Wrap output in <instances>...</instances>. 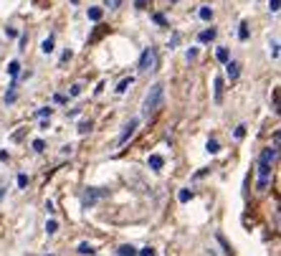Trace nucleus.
Masks as SVG:
<instances>
[{"label":"nucleus","mask_w":281,"mask_h":256,"mask_svg":"<svg viewBox=\"0 0 281 256\" xmlns=\"http://www.w3.org/2000/svg\"><path fill=\"white\" fill-rule=\"evenodd\" d=\"M276 160V147H268L258 157V190H266L271 183V165Z\"/></svg>","instance_id":"nucleus-1"},{"label":"nucleus","mask_w":281,"mask_h":256,"mask_svg":"<svg viewBox=\"0 0 281 256\" xmlns=\"http://www.w3.org/2000/svg\"><path fill=\"white\" fill-rule=\"evenodd\" d=\"M162 102H165V87H162V84H155V87L147 92L145 102H142V117H152V114L162 107Z\"/></svg>","instance_id":"nucleus-2"},{"label":"nucleus","mask_w":281,"mask_h":256,"mask_svg":"<svg viewBox=\"0 0 281 256\" xmlns=\"http://www.w3.org/2000/svg\"><path fill=\"white\" fill-rule=\"evenodd\" d=\"M155 66H157V51L150 46L139 56V71H155Z\"/></svg>","instance_id":"nucleus-3"},{"label":"nucleus","mask_w":281,"mask_h":256,"mask_svg":"<svg viewBox=\"0 0 281 256\" xmlns=\"http://www.w3.org/2000/svg\"><path fill=\"white\" fill-rule=\"evenodd\" d=\"M137 127H139V119H137V117H134V119H129V122L124 124V130H122V135H119V140H117V145H119V147H122V145H127V142H129V137L137 132Z\"/></svg>","instance_id":"nucleus-4"},{"label":"nucleus","mask_w":281,"mask_h":256,"mask_svg":"<svg viewBox=\"0 0 281 256\" xmlns=\"http://www.w3.org/2000/svg\"><path fill=\"white\" fill-rule=\"evenodd\" d=\"M104 195V190H99V188H89L86 193H84V198H81V203H84V208H89V205H94L99 198Z\"/></svg>","instance_id":"nucleus-5"},{"label":"nucleus","mask_w":281,"mask_h":256,"mask_svg":"<svg viewBox=\"0 0 281 256\" xmlns=\"http://www.w3.org/2000/svg\"><path fill=\"white\" fill-rule=\"evenodd\" d=\"M225 74H228L230 81H236L241 76V64L238 61H225Z\"/></svg>","instance_id":"nucleus-6"},{"label":"nucleus","mask_w":281,"mask_h":256,"mask_svg":"<svg viewBox=\"0 0 281 256\" xmlns=\"http://www.w3.org/2000/svg\"><path fill=\"white\" fill-rule=\"evenodd\" d=\"M215 33H218L215 28H205V31H200V36H198V41H200V44H210V41L215 38Z\"/></svg>","instance_id":"nucleus-7"},{"label":"nucleus","mask_w":281,"mask_h":256,"mask_svg":"<svg viewBox=\"0 0 281 256\" xmlns=\"http://www.w3.org/2000/svg\"><path fill=\"white\" fill-rule=\"evenodd\" d=\"M117 256H137V248H134L132 243H122V246L117 248Z\"/></svg>","instance_id":"nucleus-8"},{"label":"nucleus","mask_w":281,"mask_h":256,"mask_svg":"<svg viewBox=\"0 0 281 256\" xmlns=\"http://www.w3.org/2000/svg\"><path fill=\"white\" fill-rule=\"evenodd\" d=\"M150 167L152 170H162V165H165V160H162V155H150Z\"/></svg>","instance_id":"nucleus-9"},{"label":"nucleus","mask_w":281,"mask_h":256,"mask_svg":"<svg viewBox=\"0 0 281 256\" xmlns=\"http://www.w3.org/2000/svg\"><path fill=\"white\" fill-rule=\"evenodd\" d=\"M76 251H79L81 256H94V253H97V251H94V246H91V243H86V241H84V243H79V248H76Z\"/></svg>","instance_id":"nucleus-10"},{"label":"nucleus","mask_w":281,"mask_h":256,"mask_svg":"<svg viewBox=\"0 0 281 256\" xmlns=\"http://www.w3.org/2000/svg\"><path fill=\"white\" fill-rule=\"evenodd\" d=\"M215 102H223V79L220 76H215Z\"/></svg>","instance_id":"nucleus-11"},{"label":"nucleus","mask_w":281,"mask_h":256,"mask_svg":"<svg viewBox=\"0 0 281 256\" xmlns=\"http://www.w3.org/2000/svg\"><path fill=\"white\" fill-rule=\"evenodd\" d=\"M198 16H200V21H213V8L203 6V8L198 11Z\"/></svg>","instance_id":"nucleus-12"},{"label":"nucleus","mask_w":281,"mask_h":256,"mask_svg":"<svg viewBox=\"0 0 281 256\" xmlns=\"http://www.w3.org/2000/svg\"><path fill=\"white\" fill-rule=\"evenodd\" d=\"M41 51H43L46 56H49V54H54V36H49V38L41 44Z\"/></svg>","instance_id":"nucleus-13"},{"label":"nucleus","mask_w":281,"mask_h":256,"mask_svg":"<svg viewBox=\"0 0 281 256\" xmlns=\"http://www.w3.org/2000/svg\"><path fill=\"white\" fill-rule=\"evenodd\" d=\"M132 84H134V79H132V76H129V79H122V81H119V87H117V94H124Z\"/></svg>","instance_id":"nucleus-14"},{"label":"nucleus","mask_w":281,"mask_h":256,"mask_svg":"<svg viewBox=\"0 0 281 256\" xmlns=\"http://www.w3.org/2000/svg\"><path fill=\"white\" fill-rule=\"evenodd\" d=\"M8 74L16 79V76L21 74V61H11V64H8Z\"/></svg>","instance_id":"nucleus-15"},{"label":"nucleus","mask_w":281,"mask_h":256,"mask_svg":"<svg viewBox=\"0 0 281 256\" xmlns=\"http://www.w3.org/2000/svg\"><path fill=\"white\" fill-rule=\"evenodd\" d=\"M51 114H54V109H51V107H41V109L36 112V117H38V119H51Z\"/></svg>","instance_id":"nucleus-16"},{"label":"nucleus","mask_w":281,"mask_h":256,"mask_svg":"<svg viewBox=\"0 0 281 256\" xmlns=\"http://www.w3.org/2000/svg\"><path fill=\"white\" fill-rule=\"evenodd\" d=\"M205 150H208L210 155H215V152H220V145H218V140H208V145H205Z\"/></svg>","instance_id":"nucleus-17"},{"label":"nucleus","mask_w":281,"mask_h":256,"mask_svg":"<svg viewBox=\"0 0 281 256\" xmlns=\"http://www.w3.org/2000/svg\"><path fill=\"white\" fill-rule=\"evenodd\" d=\"M190 198H193V190H188V188H182V190L177 193V200H180V203H188Z\"/></svg>","instance_id":"nucleus-18"},{"label":"nucleus","mask_w":281,"mask_h":256,"mask_svg":"<svg viewBox=\"0 0 281 256\" xmlns=\"http://www.w3.org/2000/svg\"><path fill=\"white\" fill-rule=\"evenodd\" d=\"M102 8H89V21H102Z\"/></svg>","instance_id":"nucleus-19"},{"label":"nucleus","mask_w":281,"mask_h":256,"mask_svg":"<svg viewBox=\"0 0 281 256\" xmlns=\"http://www.w3.org/2000/svg\"><path fill=\"white\" fill-rule=\"evenodd\" d=\"M81 92H84V84H81V81H76V84H71V89H69V94H71V97H79Z\"/></svg>","instance_id":"nucleus-20"},{"label":"nucleus","mask_w":281,"mask_h":256,"mask_svg":"<svg viewBox=\"0 0 281 256\" xmlns=\"http://www.w3.org/2000/svg\"><path fill=\"white\" fill-rule=\"evenodd\" d=\"M268 51H271V59H278V41L276 38L268 44Z\"/></svg>","instance_id":"nucleus-21"},{"label":"nucleus","mask_w":281,"mask_h":256,"mask_svg":"<svg viewBox=\"0 0 281 256\" xmlns=\"http://www.w3.org/2000/svg\"><path fill=\"white\" fill-rule=\"evenodd\" d=\"M215 56H218V61H220V64L230 61V59H228V49H218V51H215Z\"/></svg>","instance_id":"nucleus-22"},{"label":"nucleus","mask_w":281,"mask_h":256,"mask_svg":"<svg viewBox=\"0 0 281 256\" xmlns=\"http://www.w3.org/2000/svg\"><path fill=\"white\" fill-rule=\"evenodd\" d=\"M56 231H59V223H56V221H54V218H51V221H49V223H46V233H49V236H54V233H56Z\"/></svg>","instance_id":"nucleus-23"},{"label":"nucleus","mask_w":281,"mask_h":256,"mask_svg":"<svg viewBox=\"0 0 281 256\" xmlns=\"http://www.w3.org/2000/svg\"><path fill=\"white\" fill-rule=\"evenodd\" d=\"M107 3V8L109 11H117V8H122V0H104Z\"/></svg>","instance_id":"nucleus-24"},{"label":"nucleus","mask_w":281,"mask_h":256,"mask_svg":"<svg viewBox=\"0 0 281 256\" xmlns=\"http://www.w3.org/2000/svg\"><path fill=\"white\" fill-rule=\"evenodd\" d=\"M233 135H236V140H243V137H246V124H238Z\"/></svg>","instance_id":"nucleus-25"},{"label":"nucleus","mask_w":281,"mask_h":256,"mask_svg":"<svg viewBox=\"0 0 281 256\" xmlns=\"http://www.w3.org/2000/svg\"><path fill=\"white\" fill-rule=\"evenodd\" d=\"M238 38H241V41H246V38H248V26H246V23H241V31H238Z\"/></svg>","instance_id":"nucleus-26"},{"label":"nucleus","mask_w":281,"mask_h":256,"mask_svg":"<svg viewBox=\"0 0 281 256\" xmlns=\"http://www.w3.org/2000/svg\"><path fill=\"white\" fill-rule=\"evenodd\" d=\"M33 150H36V152H43V150H46V142H43V140H33Z\"/></svg>","instance_id":"nucleus-27"},{"label":"nucleus","mask_w":281,"mask_h":256,"mask_svg":"<svg viewBox=\"0 0 281 256\" xmlns=\"http://www.w3.org/2000/svg\"><path fill=\"white\" fill-rule=\"evenodd\" d=\"M278 6H281V0H268V11L271 13H278Z\"/></svg>","instance_id":"nucleus-28"},{"label":"nucleus","mask_w":281,"mask_h":256,"mask_svg":"<svg viewBox=\"0 0 281 256\" xmlns=\"http://www.w3.org/2000/svg\"><path fill=\"white\" fill-rule=\"evenodd\" d=\"M137 256H155V248L145 246V248H139V251H137Z\"/></svg>","instance_id":"nucleus-29"},{"label":"nucleus","mask_w":281,"mask_h":256,"mask_svg":"<svg viewBox=\"0 0 281 256\" xmlns=\"http://www.w3.org/2000/svg\"><path fill=\"white\" fill-rule=\"evenodd\" d=\"M89 130H91V122H81V124H79V132H81V135H86Z\"/></svg>","instance_id":"nucleus-30"},{"label":"nucleus","mask_w":281,"mask_h":256,"mask_svg":"<svg viewBox=\"0 0 281 256\" xmlns=\"http://www.w3.org/2000/svg\"><path fill=\"white\" fill-rule=\"evenodd\" d=\"M155 23H157V26H167L165 16H160V13H155Z\"/></svg>","instance_id":"nucleus-31"},{"label":"nucleus","mask_w":281,"mask_h":256,"mask_svg":"<svg viewBox=\"0 0 281 256\" xmlns=\"http://www.w3.org/2000/svg\"><path fill=\"white\" fill-rule=\"evenodd\" d=\"M28 185V178L26 175H18V188H26Z\"/></svg>","instance_id":"nucleus-32"},{"label":"nucleus","mask_w":281,"mask_h":256,"mask_svg":"<svg viewBox=\"0 0 281 256\" xmlns=\"http://www.w3.org/2000/svg\"><path fill=\"white\" fill-rule=\"evenodd\" d=\"M134 6H137L139 11H145V8H147V0H134Z\"/></svg>","instance_id":"nucleus-33"},{"label":"nucleus","mask_w":281,"mask_h":256,"mask_svg":"<svg viewBox=\"0 0 281 256\" xmlns=\"http://www.w3.org/2000/svg\"><path fill=\"white\" fill-rule=\"evenodd\" d=\"M195 56H198V49H190V51H188V61H193Z\"/></svg>","instance_id":"nucleus-34"},{"label":"nucleus","mask_w":281,"mask_h":256,"mask_svg":"<svg viewBox=\"0 0 281 256\" xmlns=\"http://www.w3.org/2000/svg\"><path fill=\"white\" fill-rule=\"evenodd\" d=\"M69 59H71V51H64V56H61V64H66Z\"/></svg>","instance_id":"nucleus-35"},{"label":"nucleus","mask_w":281,"mask_h":256,"mask_svg":"<svg viewBox=\"0 0 281 256\" xmlns=\"http://www.w3.org/2000/svg\"><path fill=\"white\" fill-rule=\"evenodd\" d=\"M6 157H8V152H0V162H3Z\"/></svg>","instance_id":"nucleus-36"},{"label":"nucleus","mask_w":281,"mask_h":256,"mask_svg":"<svg viewBox=\"0 0 281 256\" xmlns=\"http://www.w3.org/2000/svg\"><path fill=\"white\" fill-rule=\"evenodd\" d=\"M172 3H175V0H172Z\"/></svg>","instance_id":"nucleus-37"}]
</instances>
